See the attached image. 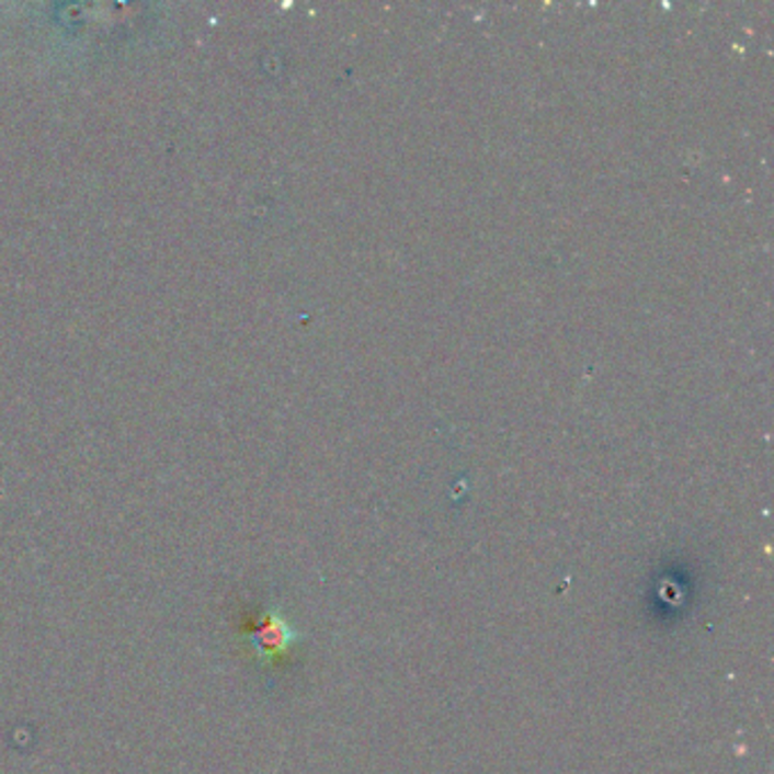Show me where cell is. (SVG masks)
I'll return each mask as SVG.
<instances>
[{"label":"cell","instance_id":"6da1fadb","mask_svg":"<svg viewBox=\"0 0 774 774\" xmlns=\"http://www.w3.org/2000/svg\"><path fill=\"white\" fill-rule=\"evenodd\" d=\"M294 636H296V634L288 631V627H286L284 623H280V621L273 618V621L262 629L260 638H254V642H260V645H257V648H260V650L273 652V650L284 648V645L288 642V638H294Z\"/></svg>","mask_w":774,"mask_h":774}]
</instances>
